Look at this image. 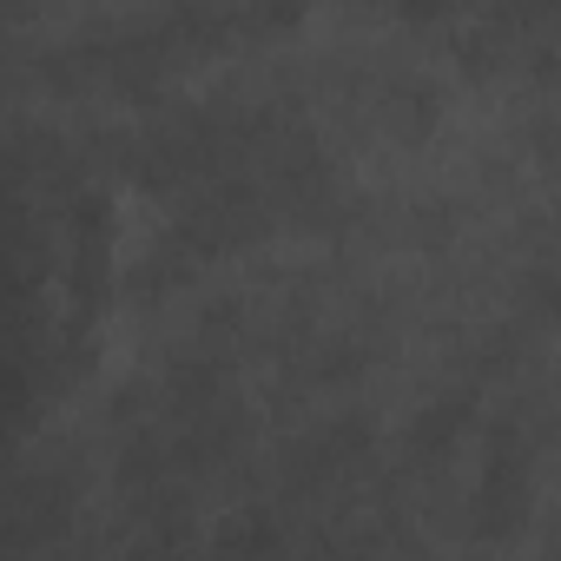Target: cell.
<instances>
[{
  "label": "cell",
  "instance_id": "1",
  "mask_svg": "<svg viewBox=\"0 0 561 561\" xmlns=\"http://www.w3.org/2000/svg\"><path fill=\"white\" fill-rule=\"evenodd\" d=\"M139 179L172 211V244L231 251L257 231H277L318 205V152L305 133L277 126L271 113L198 106L152 133Z\"/></svg>",
  "mask_w": 561,
  "mask_h": 561
},
{
  "label": "cell",
  "instance_id": "2",
  "mask_svg": "<svg viewBox=\"0 0 561 561\" xmlns=\"http://www.w3.org/2000/svg\"><path fill=\"white\" fill-rule=\"evenodd\" d=\"M231 449H238V403H231V390L211 370H179L139 410L126 469L146 489V502H172V495L198 489Z\"/></svg>",
  "mask_w": 561,
  "mask_h": 561
},
{
  "label": "cell",
  "instance_id": "3",
  "mask_svg": "<svg viewBox=\"0 0 561 561\" xmlns=\"http://www.w3.org/2000/svg\"><path fill=\"white\" fill-rule=\"evenodd\" d=\"M218 8L238 27H285V21H298L311 8V0H218Z\"/></svg>",
  "mask_w": 561,
  "mask_h": 561
}]
</instances>
